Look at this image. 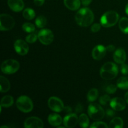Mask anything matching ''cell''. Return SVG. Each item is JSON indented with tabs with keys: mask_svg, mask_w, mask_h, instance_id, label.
I'll use <instances>...</instances> for the list:
<instances>
[{
	"mask_svg": "<svg viewBox=\"0 0 128 128\" xmlns=\"http://www.w3.org/2000/svg\"><path fill=\"white\" fill-rule=\"evenodd\" d=\"M94 20L93 12L88 8H84L79 10L75 16L76 22L81 27H88L92 24Z\"/></svg>",
	"mask_w": 128,
	"mask_h": 128,
	"instance_id": "6da1fadb",
	"label": "cell"
},
{
	"mask_svg": "<svg viewBox=\"0 0 128 128\" xmlns=\"http://www.w3.org/2000/svg\"><path fill=\"white\" fill-rule=\"evenodd\" d=\"M119 73L118 66L112 62L105 63L100 70V76L106 81L112 80L117 77Z\"/></svg>",
	"mask_w": 128,
	"mask_h": 128,
	"instance_id": "7a4b0ae2",
	"label": "cell"
},
{
	"mask_svg": "<svg viewBox=\"0 0 128 128\" xmlns=\"http://www.w3.org/2000/svg\"><path fill=\"white\" fill-rule=\"evenodd\" d=\"M120 20V16L116 11H109L101 16V24L104 28H110L115 26Z\"/></svg>",
	"mask_w": 128,
	"mask_h": 128,
	"instance_id": "3957f363",
	"label": "cell"
},
{
	"mask_svg": "<svg viewBox=\"0 0 128 128\" xmlns=\"http://www.w3.org/2000/svg\"><path fill=\"white\" fill-rule=\"evenodd\" d=\"M88 112L90 118L95 121H100L105 116L104 109L97 103L90 104L88 106Z\"/></svg>",
	"mask_w": 128,
	"mask_h": 128,
	"instance_id": "277c9868",
	"label": "cell"
},
{
	"mask_svg": "<svg viewBox=\"0 0 128 128\" xmlns=\"http://www.w3.org/2000/svg\"><path fill=\"white\" fill-rule=\"evenodd\" d=\"M16 106L21 112L28 113L32 111L34 108L32 100L26 96H21L16 101Z\"/></svg>",
	"mask_w": 128,
	"mask_h": 128,
	"instance_id": "5b68a950",
	"label": "cell"
},
{
	"mask_svg": "<svg viewBox=\"0 0 128 128\" xmlns=\"http://www.w3.org/2000/svg\"><path fill=\"white\" fill-rule=\"evenodd\" d=\"M1 71L5 74H13L20 68V64L16 60H8L2 62Z\"/></svg>",
	"mask_w": 128,
	"mask_h": 128,
	"instance_id": "8992f818",
	"label": "cell"
},
{
	"mask_svg": "<svg viewBox=\"0 0 128 128\" xmlns=\"http://www.w3.org/2000/svg\"><path fill=\"white\" fill-rule=\"evenodd\" d=\"M15 20L10 14H1L0 15V30L7 31L12 30L15 26Z\"/></svg>",
	"mask_w": 128,
	"mask_h": 128,
	"instance_id": "52a82bcc",
	"label": "cell"
},
{
	"mask_svg": "<svg viewBox=\"0 0 128 128\" xmlns=\"http://www.w3.org/2000/svg\"><path fill=\"white\" fill-rule=\"evenodd\" d=\"M38 40L43 45H50L53 42L54 36L52 31L48 29H42L38 32Z\"/></svg>",
	"mask_w": 128,
	"mask_h": 128,
	"instance_id": "ba28073f",
	"label": "cell"
},
{
	"mask_svg": "<svg viewBox=\"0 0 128 128\" xmlns=\"http://www.w3.org/2000/svg\"><path fill=\"white\" fill-rule=\"evenodd\" d=\"M48 106L50 110L56 112H60L64 110L63 102L59 98L52 96L48 100Z\"/></svg>",
	"mask_w": 128,
	"mask_h": 128,
	"instance_id": "9c48e42d",
	"label": "cell"
},
{
	"mask_svg": "<svg viewBox=\"0 0 128 128\" xmlns=\"http://www.w3.org/2000/svg\"><path fill=\"white\" fill-rule=\"evenodd\" d=\"M14 48L16 53L21 56H25L30 51V48L27 42L22 40H16L14 44Z\"/></svg>",
	"mask_w": 128,
	"mask_h": 128,
	"instance_id": "30bf717a",
	"label": "cell"
},
{
	"mask_svg": "<svg viewBox=\"0 0 128 128\" xmlns=\"http://www.w3.org/2000/svg\"><path fill=\"white\" fill-rule=\"evenodd\" d=\"M24 127L25 128H43L44 123L40 118L32 116L25 120Z\"/></svg>",
	"mask_w": 128,
	"mask_h": 128,
	"instance_id": "8fae6325",
	"label": "cell"
},
{
	"mask_svg": "<svg viewBox=\"0 0 128 128\" xmlns=\"http://www.w3.org/2000/svg\"><path fill=\"white\" fill-rule=\"evenodd\" d=\"M79 118L75 113H70L63 119L64 126L66 128H72L75 127L78 123Z\"/></svg>",
	"mask_w": 128,
	"mask_h": 128,
	"instance_id": "7c38bea8",
	"label": "cell"
},
{
	"mask_svg": "<svg viewBox=\"0 0 128 128\" xmlns=\"http://www.w3.org/2000/svg\"><path fill=\"white\" fill-rule=\"evenodd\" d=\"M110 106L114 111H121L126 108V102L121 98H114L110 101Z\"/></svg>",
	"mask_w": 128,
	"mask_h": 128,
	"instance_id": "4fadbf2b",
	"label": "cell"
},
{
	"mask_svg": "<svg viewBox=\"0 0 128 128\" xmlns=\"http://www.w3.org/2000/svg\"><path fill=\"white\" fill-rule=\"evenodd\" d=\"M106 48L102 45H98L94 48L92 52V56L94 60L100 61L104 58L106 54Z\"/></svg>",
	"mask_w": 128,
	"mask_h": 128,
	"instance_id": "5bb4252c",
	"label": "cell"
},
{
	"mask_svg": "<svg viewBox=\"0 0 128 128\" xmlns=\"http://www.w3.org/2000/svg\"><path fill=\"white\" fill-rule=\"evenodd\" d=\"M8 4L12 11L16 12H21L24 8V3L22 0H8Z\"/></svg>",
	"mask_w": 128,
	"mask_h": 128,
	"instance_id": "9a60e30c",
	"label": "cell"
},
{
	"mask_svg": "<svg viewBox=\"0 0 128 128\" xmlns=\"http://www.w3.org/2000/svg\"><path fill=\"white\" fill-rule=\"evenodd\" d=\"M114 61L118 64L124 63L126 61V53L122 48H118L115 51L113 54Z\"/></svg>",
	"mask_w": 128,
	"mask_h": 128,
	"instance_id": "2e32d148",
	"label": "cell"
},
{
	"mask_svg": "<svg viewBox=\"0 0 128 128\" xmlns=\"http://www.w3.org/2000/svg\"><path fill=\"white\" fill-rule=\"evenodd\" d=\"M48 122L50 124L54 127H59L63 122V120L60 114L56 113H52L49 115Z\"/></svg>",
	"mask_w": 128,
	"mask_h": 128,
	"instance_id": "e0dca14e",
	"label": "cell"
},
{
	"mask_svg": "<svg viewBox=\"0 0 128 128\" xmlns=\"http://www.w3.org/2000/svg\"><path fill=\"white\" fill-rule=\"evenodd\" d=\"M64 4L68 10L71 11H76L81 6L80 0H64Z\"/></svg>",
	"mask_w": 128,
	"mask_h": 128,
	"instance_id": "ac0fdd59",
	"label": "cell"
},
{
	"mask_svg": "<svg viewBox=\"0 0 128 128\" xmlns=\"http://www.w3.org/2000/svg\"><path fill=\"white\" fill-rule=\"evenodd\" d=\"M11 88V84L9 80L4 76H0V91L1 92H7Z\"/></svg>",
	"mask_w": 128,
	"mask_h": 128,
	"instance_id": "d6986e66",
	"label": "cell"
},
{
	"mask_svg": "<svg viewBox=\"0 0 128 128\" xmlns=\"http://www.w3.org/2000/svg\"><path fill=\"white\" fill-rule=\"evenodd\" d=\"M14 104V99L12 96H4L1 101V106L4 108H8L12 106Z\"/></svg>",
	"mask_w": 128,
	"mask_h": 128,
	"instance_id": "ffe728a7",
	"label": "cell"
},
{
	"mask_svg": "<svg viewBox=\"0 0 128 128\" xmlns=\"http://www.w3.org/2000/svg\"><path fill=\"white\" fill-rule=\"evenodd\" d=\"M123 126V120L120 117H116L112 119L109 125V127L111 128H122Z\"/></svg>",
	"mask_w": 128,
	"mask_h": 128,
	"instance_id": "44dd1931",
	"label": "cell"
},
{
	"mask_svg": "<svg viewBox=\"0 0 128 128\" xmlns=\"http://www.w3.org/2000/svg\"><path fill=\"white\" fill-rule=\"evenodd\" d=\"M78 123L82 128H87L90 126V119L86 114H81L79 118Z\"/></svg>",
	"mask_w": 128,
	"mask_h": 128,
	"instance_id": "7402d4cb",
	"label": "cell"
},
{
	"mask_svg": "<svg viewBox=\"0 0 128 128\" xmlns=\"http://www.w3.org/2000/svg\"><path fill=\"white\" fill-rule=\"evenodd\" d=\"M117 86L121 90H128V77L123 76L120 78L117 81Z\"/></svg>",
	"mask_w": 128,
	"mask_h": 128,
	"instance_id": "603a6c76",
	"label": "cell"
},
{
	"mask_svg": "<svg viewBox=\"0 0 128 128\" xmlns=\"http://www.w3.org/2000/svg\"><path fill=\"white\" fill-rule=\"evenodd\" d=\"M119 27L123 33L128 34V18H122L119 21Z\"/></svg>",
	"mask_w": 128,
	"mask_h": 128,
	"instance_id": "cb8c5ba5",
	"label": "cell"
},
{
	"mask_svg": "<svg viewBox=\"0 0 128 128\" xmlns=\"http://www.w3.org/2000/svg\"><path fill=\"white\" fill-rule=\"evenodd\" d=\"M22 16L26 20H32L36 16V12H35L34 10L30 8H26L24 10L23 13H22Z\"/></svg>",
	"mask_w": 128,
	"mask_h": 128,
	"instance_id": "d4e9b609",
	"label": "cell"
},
{
	"mask_svg": "<svg viewBox=\"0 0 128 128\" xmlns=\"http://www.w3.org/2000/svg\"><path fill=\"white\" fill-rule=\"evenodd\" d=\"M99 96L98 90L96 88H92L90 90L88 94V100L89 102H92L96 101Z\"/></svg>",
	"mask_w": 128,
	"mask_h": 128,
	"instance_id": "484cf974",
	"label": "cell"
},
{
	"mask_svg": "<svg viewBox=\"0 0 128 128\" xmlns=\"http://www.w3.org/2000/svg\"><path fill=\"white\" fill-rule=\"evenodd\" d=\"M47 19L44 16H39L35 20L36 26L39 28H43L47 24Z\"/></svg>",
	"mask_w": 128,
	"mask_h": 128,
	"instance_id": "4316f807",
	"label": "cell"
},
{
	"mask_svg": "<svg viewBox=\"0 0 128 128\" xmlns=\"http://www.w3.org/2000/svg\"><path fill=\"white\" fill-rule=\"evenodd\" d=\"M22 30L24 32L28 33H31V32H34L35 31V26L32 24V23L30 22H25L22 26Z\"/></svg>",
	"mask_w": 128,
	"mask_h": 128,
	"instance_id": "83f0119b",
	"label": "cell"
},
{
	"mask_svg": "<svg viewBox=\"0 0 128 128\" xmlns=\"http://www.w3.org/2000/svg\"><path fill=\"white\" fill-rule=\"evenodd\" d=\"M38 39V34H36L34 32H31V34L26 36V41L28 43L33 44L36 42Z\"/></svg>",
	"mask_w": 128,
	"mask_h": 128,
	"instance_id": "f1b7e54d",
	"label": "cell"
},
{
	"mask_svg": "<svg viewBox=\"0 0 128 128\" xmlns=\"http://www.w3.org/2000/svg\"><path fill=\"white\" fill-rule=\"evenodd\" d=\"M111 98L109 95L105 94L104 96H101L100 98V104L102 105V106H105V105L107 104L108 102H110L111 101Z\"/></svg>",
	"mask_w": 128,
	"mask_h": 128,
	"instance_id": "f546056e",
	"label": "cell"
},
{
	"mask_svg": "<svg viewBox=\"0 0 128 128\" xmlns=\"http://www.w3.org/2000/svg\"><path fill=\"white\" fill-rule=\"evenodd\" d=\"M91 128H108L109 126L106 124L105 122H101V121H98V122H94L90 126Z\"/></svg>",
	"mask_w": 128,
	"mask_h": 128,
	"instance_id": "4dcf8cb0",
	"label": "cell"
},
{
	"mask_svg": "<svg viewBox=\"0 0 128 128\" xmlns=\"http://www.w3.org/2000/svg\"><path fill=\"white\" fill-rule=\"evenodd\" d=\"M118 89L117 85L114 84H110L108 86H107L106 89V91L108 94H113L115 92H116Z\"/></svg>",
	"mask_w": 128,
	"mask_h": 128,
	"instance_id": "1f68e13d",
	"label": "cell"
},
{
	"mask_svg": "<svg viewBox=\"0 0 128 128\" xmlns=\"http://www.w3.org/2000/svg\"><path fill=\"white\" fill-rule=\"evenodd\" d=\"M91 31L92 32H98L101 30V24L99 23H94L91 26Z\"/></svg>",
	"mask_w": 128,
	"mask_h": 128,
	"instance_id": "d6a6232c",
	"label": "cell"
},
{
	"mask_svg": "<svg viewBox=\"0 0 128 128\" xmlns=\"http://www.w3.org/2000/svg\"><path fill=\"white\" fill-rule=\"evenodd\" d=\"M121 72L122 74L128 75V65L126 64L123 63L121 64Z\"/></svg>",
	"mask_w": 128,
	"mask_h": 128,
	"instance_id": "836d02e7",
	"label": "cell"
},
{
	"mask_svg": "<svg viewBox=\"0 0 128 128\" xmlns=\"http://www.w3.org/2000/svg\"><path fill=\"white\" fill-rule=\"evenodd\" d=\"M45 0H34V3L36 6H41L44 4Z\"/></svg>",
	"mask_w": 128,
	"mask_h": 128,
	"instance_id": "e575fe53",
	"label": "cell"
},
{
	"mask_svg": "<svg viewBox=\"0 0 128 128\" xmlns=\"http://www.w3.org/2000/svg\"><path fill=\"white\" fill-rule=\"evenodd\" d=\"M113 109L112 110H108L106 111V114L108 117H114L115 115L114 111H113Z\"/></svg>",
	"mask_w": 128,
	"mask_h": 128,
	"instance_id": "d590c367",
	"label": "cell"
},
{
	"mask_svg": "<svg viewBox=\"0 0 128 128\" xmlns=\"http://www.w3.org/2000/svg\"><path fill=\"white\" fill-rule=\"evenodd\" d=\"M83 110V106L81 104H78L76 106V111L77 113H79V112H81Z\"/></svg>",
	"mask_w": 128,
	"mask_h": 128,
	"instance_id": "8d00e7d4",
	"label": "cell"
},
{
	"mask_svg": "<svg viewBox=\"0 0 128 128\" xmlns=\"http://www.w3.org/2000/svg\"><path fill=\"white\" fill-rule=\"evenodd\" d=\"M92 0H81V2H82V5L84 6H88L91 3Z\"/></svg>",
	"mask_w": 128,
	"mask_h": 128,
	"instance_id": "74e56055",
	"label": "cell"
},
{
	"mask_svg": "<svg viewBox=\"0 0 128 128\" xmlns=\"http://www.w3.org/2000/svg\"><path fill=\"white\" fill-rule=\"evenodd\" d=\"M115 46H113V45H109L106 47V50H107L109 52H113V51H115Z\"/></svg>",
	"mask_w": 128,
	"mask_h": 128,
	"instance_id": "f35d334b",
	"label": "cell"
},
{
	"mask_svg": "<svg viewBox=\"0 0 128 128\" xmlns=\"http://www.w3.org/2000/svg\"><path fill=\"white\" fill-rule=\"evenodd\" d=\"M64 111H65V112H66V113L70 114L71 113V112H72V109H71V108L70 107V106H66V107L64 108Z\"/></svg>",
	"mask_w": 128,
	"mask_h": 128,
	"instance_id": "ab89813d",
	"label": "cell"
},
{
	"mask_svg": "<svg viewBox=\"0 0 128 128\" xmlns=\"http://www.w3.org/2000/svg\"><path fill=\"white\" fill-rule=\"evenodd\" d=\"M124 99H125V101H126V103L128 104V92H126V94H125Z\"/></svg>",
	"mask_w": 128,
	"mask_h": 128,
	"instance_id": "60d3db41",
	"label": "cell"
},
{
	"mask_svg": "<svg viewBox=\"0 0 128 128\" xmlns=\"http://www.w3.org/2000/svg\"><path fill=\"white\" fill-rule=\"evenodd\" d=\"M125 11H126V14H127L128 16V4L127 5H126V9H125Z\"/></svg>",
	"mask_w": 128,
	"mask_h": 128,
	"instance_id": "b9f144b4",
	"label": "cell"
},
{
	"mask_svg": "<svg viewBox=\"0 0 128 128\" xmlns=\"http://www.w3.org/2000/svg\"><path fill=\"white\" fill-rule=\"evenodd\" d=\"M10 127L9 126H1V128H9Z\"/></svg>",
	"mask_w": 128,
	"mask_h": 128,
	"instance_id": "7bdbcfd3",
	"label": "cell"
}]
</instances>
